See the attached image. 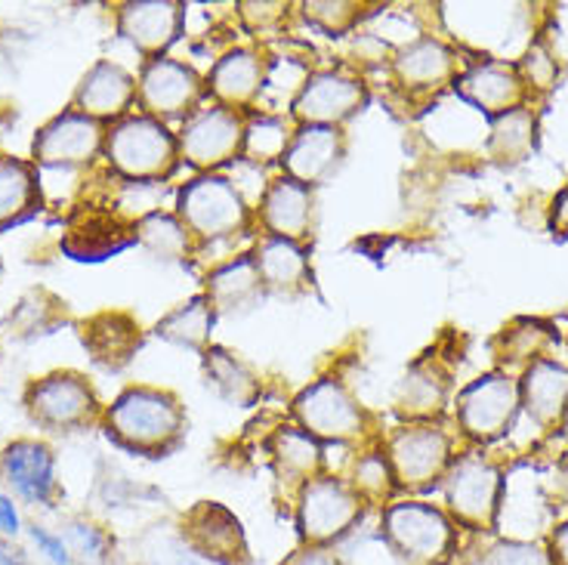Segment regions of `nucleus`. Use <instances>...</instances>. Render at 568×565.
Listing matches in <instances>:
<instances>
[{"label": "nucleus", "instance_id": "1", "mask_svg": "<svg viewBox=\"0 0 568 565\" xmlns=\"http://www.w3.org/2000/svg\"><path fill=\"white\" fill-rule=\"evenodd\" d=\"M102 424L118 448L142 457H164L183 442L185 411L168 390L130 386L109 405Z\"/></svg>", "mask_w": 568, "mask_h": 565}, {"label": "nucleus", "instance_id": "2", "mask_svg": "<svg viewBox=\"0 0 568 565\" xmlns=\"http://www.w3.org/2000/svg\"><path fill=\"white\" fill-rule=\"evenodd\" d=\"M102 155L114 176L130 185H155L180 168V145L164 121L152 114H128L105 130Z\"/></svg>", "mask_w": 568, "mask_h": 565}, {"label": "nucleus", "instance_id": "3", "mask_svg": "<svg viewBox=\"0 0 568 565\" xmlns=\"http://www.w3.org/2000/svg\"><path fill=\"white\" fill-rule=\"evenodd\" d=\"M442 488H445L448 516L455 525H464L469 532H495L500 525L507 482L488 457L464 454L452 461Z\"/></svg>", "mask_w": 568, "mask_h": 565}, {"label": "nucleus", "instance_id": "4", "mask_svg": "<svg viewBox=\"0 0 568 565\" xmlns=\"http://www.w3.org/2000/svg\"><path fill=\"white\" fill-rule=\"evenodd\" d=\"M384 537L405 565H445L457 532L445 509L424 501H398L384 509Z\"/></svg>", "mask_w": 568, "mask_h": 565}, {"label": "nucleus", "instance_id": "5", "mask_svg": "<svg viewBox=\"0 0 568 565\" xmlns=\"http://www.w3.org/2000/svg\"><path fill=\"white\" fill-rule=\"evenodd\" d=\"M176 216L195 241H223L242 235L247 226V204L232 180L220 173H201L180 189Z\"/></svg>", "mask_w": 568, "mask_h": 565}, {"label": "nucleus", "instance_id": "6", "mask_svg": "<svg viewBox=\"0 0 568 565\" xmlns=\"http://www.w3.org/2000/svg\"><path fill=\"white\" fill-rule=\"evenodd\" d=\"M519 411V381H513L504 371L483 374L457 393V424L460 433L476 445H488L507 436Z\"/></svg>", "mask_w": 568, "mask_h": 565}, {"label": "nucleus", "instance_id": "7", "mask_svg": "<svg viewBox=\"0 0 568 565\" xmlns=\"http://www.w3.org/2000/svg\"><path fill=\"white\" fill-rule=\"evenodd\" d=\"M26 411L50 433H78L100 417V398L84 374L53 371L26 390Z\"/></svg>", "mask_w": 568, "mask_h": 565}, {"label": "nucleus", "instance_id": "8", "mask_svg": "<svg viewBox=\"0 0 568 565\" xmlns=\"http://www.w3.org/2000/svg\"><path fill=\"white\" fill-rule=\"evenodd\" d=\"M386 461L393 466L396 485L424 492L445 480L452 466V436L436 421L398 426L386 442Z\"/></svg>", "mask_w": 568, "mask_h": 565}, {"label": "nucleus", "instance_id": "9", "mask_svg": "<svg viewBox=\"0 0 568 565\" xmlns=\"http://www.w3.org/2000/svg\"><path fill=\"white\" fill-rule=\"evenodd\" d=\"M362 507L365 501L355 495L349 482L318 476L303 485L297 495V532L303 544L325 547L331 541H341L362 519Z\"/></svg>", "mask_w": 568, "mask_h": 565}, {"label": "nucleus", "instance_id": "10", "mask_svg": "<svg viewBox=\"0 0 568 565\" xmlns=\"http://www.w3.org/2000/svg\"><path fill=\"white\" fill-rule=\"evenodd\" d=\"M244 128L247 121L242 112L226 105L199 109L192 118H185L183 130L176 133L180 161L199 173H213L216 168L229 164L232 158L244 152Z\"/></svg>", "mask_w": 568, "mask_h": 565}, {"label": "nucleus", "instance_id": "11", "mask_svg": "<svg viewBox=\"0 0 568 565\" xmlns=\"http://www.w3.org/2000/svg\"><path fill=\"white\" fill-rule=\"evenodd\" d=\"M294 417L318 442H355L365 433L368 414L341 381H315L294 398Z\"/></svg>", "mask_w": 568, "mask_h": 565}, {"label": "nucleus", "instance_id": "12", "mask_svg": "<svg viewBox=\"0 0 568 565\" xmlns=\"http://www.w3.org/2000/svg\"><path fill=\"white\" fill-rule=\"evenodd\" d=\"M105 145V128L78 109L47 121L31 142V164L47 170L87 168Z\"/></svg>", "mask_w": 568, "mask_h": 565}, {"label": "nucleus", "instance_id": "13", "mask_svg": "<svg viewBox=\"0 0 568 565\" xmlns=\"http://www.w3.org/2000/svg\"><path fill=\"white\" fill-rule=\"evenodd\" d=\"M368 105V90L358 78L341 71H315L291 102V114L300 128H341Z\"/></svg>", "mask_w": 568, "mask_h": 565}, {"label": "nucleus", "instance_id": "14", "mask_svg": "<svg viewBox=\"0 0 568 565\" xmlns=\"http://www.w3.org/2000/svg\"><path fill=\"white\" fill-rule=\"evenodd\" d=\"M201 90L204 84L195 69L171 57L149 59L136 78V100L142 102L145 114H152L158 121L192 118L199 112L195 105L201 100Z\"/></svg>", "mask_w": 568, "mask_h": 565}, {"label": "nucleus", "instance_id": "15", "mask_svg": "<svg viewBox=\"0 0 568 565\" xmlns=\"http://www.w3.org/2000/svg\"><path fill=\"white\" fill-rule=\"evenodd\" d=\"M452 87L460 100L473 105L476 112H483L488 121L504 118L516 109H526L528 93H531L519 69L507 65V62H497V59L469 65L467 71H457Z\"/></svg>", "mask_w": 568, "mask_h": 565}, {"label": "nucleus", "instance_id": "16", "mask_svg": "<svg viewBox=\"0 0 568 565\" xmlns=\"http://www.w3.org/2000/svg\"><path fill=\"white\" fill-rule=\"evenodd\" d=\"M130 244H136V223L121 208H81L62 235V251L81 263L109 260Z\"/></svg>", "mask_w": 568, "mask_h": 565}, {"label": "nucleus", "instance_id": "17", "mask_svg": "<svg viewBox=\"0 0 568 565\" xmlns=\"http://www.w3.org/2000/svg\"><path fill=\"white\" fill-rule=\"evenodd\" d=\"M185 7L176 0H133L118 10V31L133 50H140L145 62L168 53L183 31Z\"/></svg>", "mask_w": 568, "mask_h": 565}, {"label": "nucleus", "instance_id": "18", "mask_svg": "<svg viewBox=\"0 0 568 565\" xmlns=\"http://www.w3.org/2000/svg\"><path fill=\"white\" fill-rule=\"evenodd\" d=\"M185 541L192 551H199L204 559H213L216 565H247L251 553L244 544L242 523L220 504L204 501L199 507L185 513Z\"/></svg>", "mask_w": 568, "mask_h": 565}, {"label": "nucleus", "instance_id": "19", "mask_svg": "<svg viewBox=\"0 0 568 565\" xmlns=\"http://www.w3.org/2000/svg\"><path fill=\"white\" fill-rule=\"evenodd\" d=\"M519 398L544 433H559L568 424V367L556 359L528 362L519 381Z\"/></svg>", "mask_w": 568, "mask_h": 565}, {"label": "nucleus", "instance_id": "20", "mask_svg": "<svg viewBox=\"0 0 568 565\" xmlns=\"http://www.w3.org/2000/svg\"><path fill=\"white\" fill-rule=\"evenodd\" d=\"M346 142H343L341 128H297L287 142V152L282 158L284 176H291L294 183L322 185L341 168Z\"/></svg>", "mask_w": 568, "mask_h": 565}, {"label": "nucleus", "instance_id": "21", "mask_svg": "<svg viewBox=\"0 0 568 565\" xmlns=\"http://www.w3.org/2000/svg\"><path fill=\"white\" fill-rule=\"evenodd\" d=\"M133 100H136L133 74L109 59H102L87 71L74 90V109L100 124H109V121L118 124L121 118H128Z\"/></svg>", "mask_w": 568, "mask_h": 565}, {"label": "nucleus", "instance_id": "22", "mask_svg": "<svg viewBox=\"0 0 568 565\" xmlns=\"http://www.w3.org/2000/svg\"><path fill=\"white\" fill-rule=\"evenodd\" d=\"M0 480L31 504H50L53 495H57L53 452L43 442L19 438L0 454Z\"/></svg>", "mask_w": 568, "mask_h": 565}, {"label": "nucleus", "instance_id": "23", "mask_svg": "<svg viewBox=\"0 0 568 565\" xmlns=\"http://www.w3.org/2000/svg\"><path fill=\"white\" fill-rule=\"evenodd\" d=\"M393 78L408 93H436L439 87L455 84L457 53L436 38L405 43L393 57Z\"/></svg>", "mask_w": 568, "mask_h": 565}, {"label": "nucleus", "instance_id": "24", "mask_svg": "<svg viewBox=\"0 0 568 565\" xmlns=\"http://www.w3.org/2000/svg\"><path fill=\"white\" fill-rule=\"evenodd\" d=\"M260 216L272 239L303 244L313 229V189L294 183L291 176H278L263 192Z\"/></svg>", "mask_w": 568, "mask_h": 565}, {"label": "nucleus", "instance_id": "25", "mask_svg": "<svg viewBox=\"0 0 568 565\" xmlns=\"http://www.w3.org/2000/svg\"><path fill=\"white\" fill-rule=\"evenodd\" d=\"M263 87H266V62L244 47H235L226 57L216 59L207 74V90L213 93L216 105H226L235 112L254 105Z\"/></svg>", "mask_w": 568, "mask_h": 565}, {"label": "nucleus", "instance_id": "26", "mask_svg": "<svg viewBox=\"0 0 568 565\" xmlns=\"http://www.w3.org/2000/svg\"><path fill=\"white\" fill-rule=\"evenodd\" d=\"M81 343L105 371H121L142 346V331L128 312H97L81 325Z\"/></svg>", "mask_w": 568, "mask_h": 565}, {"label": "nucleus", "instance_id": "27", "mask_svg": "<svg viewBox=\"0 0 568 565\" xmlns=\"http://www.w3.org/2000/svg\"><path fill=\"white\" fill-rule=\"evenodd\" d=\"M43 204L41 176L31 161L0 152V232L29 223Z\"/></svg>", "mask_w": 568, "mask_h": 565}, {"label": "nucleus", "instance_id": "28", "mask_svg": "<svg viewBox=\"0 0 568 565\" xmlns=\"http://www.w3.org/2000/svg\"><path fill=\"white\" fill-rule=\"evenodd\" d=\"M254 266L263 291H275V294H294L303 291L310 282V256L303 251V244L284 239H266L256 244Z\"/></svg>", "mask_w": 568, "mask_h": 565}, {"label": "nucleus", "instance_id": "29", "mask_svg": "<svg viewBox=\"0 0 568 565\" xmlns=\"http://www.w3.org/2000/svg\"><path fill=\"white\" fill-rule=\"evenodd\" d=\"M272 464H275V473L278 480L294 485V488H303L313 480L322 476V442L315 436H310L306 430L300 426H282L270 442Z\"/></svg>", "mask_w": 568, "mask_h": 565}, {"label": "nucleus", "instance_id": "30", "mask_svg": "<svg viewBox=\"0 0 568 565\" xmlns=\"http://www.w3.org/2000/svg\"><path fill=\"white\" fill-rule=\"evenodd\" d=\"M260 294H263V282L256 275L254 256L251 254L213 269L211 275H207V282H204V297H207L216 315L251 310Z\"/></svg>", "mask_w": 568, "mask_h": 565}, {"label": "nucleus", "instance_id": "31", "mask_svg": "<svg viewBox=\"0 0 568 565\" xmlns=\"http://www.w3.org/2000/svg\"><path fill=\"white\" fill-rule=\"evenodd\" d=\"M448 402V377L433 362H417L396 390V414L408 424L433 421Z\"/></svg>", "mask_w": 568, "mask_h": 565}, {"label": "nucleus", "instance_id": "32", "mask_svg": "<svg viewBox=\"0 0 568 565\" xmlns=\"http://www.w3.org/2000/svg\"><path fill=\"white\" fill-rule=\"evenodd\" d=\"M204 371H207V383H213V390L232 405L247 408L260 396V381L251 365L229 350H220V346L204 350Z\"/></svg>", "mask_w": 568, "mask_h": 565}, {"label": "nucleus", "instance_id": "33", "mask_svg": "<svg viewBox=\"0 0 568 565\" xmlns=\"http://www.w3.org/2000/svg\"><path fill=\"white\" fill-rule=\"evenodd\" d=\"M538 145V118L531 109H516L491 121V137H488V155L497 158L500 164H519L528 152Z\"/></svg>", "mask_w": 568, "mask_h": 565}, {"label": "nucleus", "instance_id": "34", "mask_svg": "<svg viewBox=\"0 0 568 565\" xmlns=\"http://www.w3.org/2000/svg\"><path fill=\"white\" fill-rule=\"evenodd\" d=\"M213 319L216 312L211 310V303L204 294L192 297L183 306H176L173 312H168L161 322L155 325V334L168 343H176V346H189V350H204L207 340H211Z\"/></svg>", "mask_w": 568, "mask_h": 565}, {"label": "nucleus", "instance_id": "35", "mask_svg": "<svg viewBox=\"0 0 568 565\" xmlns=\"http://www.w3.org/2000/svg\"><path fill=\"white\" fill-rule=\"evenodd\" d=\"M136 241L142 248H149L161 260H185L195 248L192 232L183 226V220L176 213L155 211L142 216L136 223Z\"/></svg>", "mask_w": 568, "mask_h": 565}, {"label": "nucleus", "instance_id": "36", "mask_svg": "<svg viewBox=\"0 0 568 565\" xmlns=\"http://www.w3.org/2000/svg\"><path fill=\"white\" fill-rule=\"evenodd\" d=\"M291 137H294V133L284 128L282 118H275V114H256L254 121H247V128H244L242 155L256 161V164L282 161Z\"/></svg>", "mask_w": 568, "mask_h": 565}, {"label": "nucleus", "instance_id": "37", "mask_svg": "<svg viewBox=\"0 0 568 565\" xmlns=\"http://www.w3.org/2000/svg\"><path fill=\"white\" fill-rule=\"evenodd\" d=\"M59 322H65V303L53 297L50 291H41V310H34V294H26L19 310L10 312V327H13L16 337L22 340L53 334Z\"/></svg>", "mask_w": 568, "mask_h": 565}, {"label": "nucleus", "instance_id": "38", "mask_svg": "<svg viewBox=\"0 0 568 565\" xmlns=\"http://www.w3.org/2000/svg\"><path fill=\"white\" fill-rule=\"evenodd\" d=\"M349 485H353V492L365 504H386L389 495H393V488H396V476H393V466L386 461V454H362L353 464V480H349Z\"/></svg>", "mask_w": 568, "mask_h": 565}, {"label": "nucleus", "instance_id": "39", "mask_svg": "<svg viewBox=\"0 0 568 565\" xmlns=\"http://www.w3.org/2000/svg\"><path fill=\"white\" fill-rule=\"evenodd\" d=\"M303 16L313 22L315 29H322L331 38H337L343 31H349L362 19V3H303Z\"/></svg>", "mask_w": 568, "mask_h": 565}, {"label": "nucleus", "instance_id": "40", "mask_svg": "<svg viewBox=\"0 0 568 565\" xmlns=\"http://www.w3.org/2000/svg\"><path fill=\"white\" fill-rule=\"evenodd\" d=\"M519 74H523V81L528 84V90H550L556 84V78H559V65H556V59L550 57V50L547 47H528L526 59L516 65Z\"/></svg>", "mask_w": 568, "mask_h": 565}, {"label": "nucleus", "instance_id": "41", "mask_svg": "<svg viewBox=\"0 0 568 565\" xmlns=\"http://www.w3.org/2000/svg\"><path fill=\"white\" fill-rule=\"evenodd\" d=\"M485 565H554L550 553L531 541H504L488 551Z\"/></svg>", "mask_w": 568, "mask_h": 565}, {"label": "nucleus", "instance_id": "42", "mask_svg": "<svg viewBox=\"0 0 568 565\" xmlns=\"http://www.w3.org/2000/svg\"><path fill=\"white\" fill-rule=\"evenodd\" d=\"M284 10H287L284 3H242V19L254 31H266L275 22H282Z\"/></svg>", "mask_w": 568, "mask_h": 565}, {"label": "nucleus", "instance_id": "43", "mask_svg": "<svg viewBox=\"0 0 568 565\" xmlns=\"http://www.w3.org/2000/svg\"><path fill=\"white\" fill-rule=\"evenodd\" d=\"M547 226L554 232V239H568V183L556 192L550 213H547Z\"/></svg>", "mask_w": 568, "mask_h": 565}, {"label": "nucleus", "instance_id": "44", "mask_svg": "<svg viewBox=\"0 0 568 565\" xmlns=\"http://www.w3.org/2000/svg\"><path fill=\"white\" fill-rule=\"evenodd\" d=\"M31 537H34V541L41 544V551L47 553V556H50L53 563H57V565H69V553H65V544H62L59 537L47 535L43 528H31Z\"/></svg>", "mask_w": 568, "mask_h": 565}, {"label": "nucleus", "instance_id": "45", "mask_svg": "<svg viewBox=\"0 0 568 565\" xmlns=\"http://www.w3.org/2000/svg\"><path fill=\"white\" fill-rule=\"evenodd\" d=\"M284 565H341L334 553H327L325 547H306V551L294 553Z\"/></svg>", "mask_w": 568, "mask_h": 565}, {"label": "nucleus", "instance_id": "46", "mask_svg": "<svg viewBox=\"0 0 568 565\" xmlns=\"http://www.w3.org/2000/svg\"><path fill=\"white\" fill-rule=\"evenodd\" d=\"M547 553H550L554 565H568V523L554 528V535H550V551Z\"/></svg>", "mask_w": 568, "mask_h": 565}, {"label": "nucleus", "instance_id": "47", "mask_svg": "<svg viewBox=\"0 0 568 565\" xmlns=\"http://www.w3.org/2000/svg\"><path fill=\"white\" fill-rule=\"evenodd\" d=\"M0 532L3 535H16L19 532V516H16L13 501L0 497Z\"/></svg>", "mask_w": 568, "mask_h": 565}, {"label": "nucleus", "instance_id": "48", "mask_svg": "<svg viewBox=\"0 0 568 565\" xmlns=\"http://www.w3.org/2000/svg\"><path fill=\"white\" fill-rule=\"evenodd\" d=\"M0 565H29V559L10 541H0Z\"/></svg>", "mask_w": 568, "mask_h": 565}, {"label": "nucleus", "instance_id": "49", "mask_svg": "<svg viewBox=\"0 0 568 565\" xmlns=\"http://www.w3.org/2000/svg\"><path fill=\"white\" fill-rule=\"evenodd\" d=\"M556 488H559V497L568 504V457L556 470Z\"/></svg>", "mask_w": 568, "mask_h": 565}]
</instances>
